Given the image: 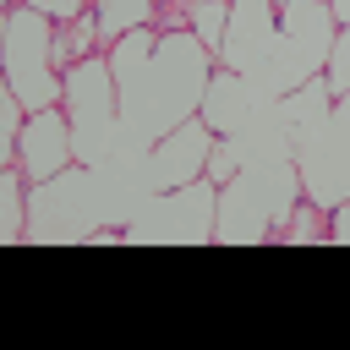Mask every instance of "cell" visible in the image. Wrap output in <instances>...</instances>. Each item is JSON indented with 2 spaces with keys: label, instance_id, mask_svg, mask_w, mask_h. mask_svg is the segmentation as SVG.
Segmentation results:
<instances>
[{
  "label": "cell",
  "instance_id": "603a6c76",
  "mask_svg": "<svg viewBox=\"0 0 350 350\" xmlns=\"http://www.w3.org/2000/svg\"><path fill=\"white\" fill-rule=\"evenodd\" d=\"M328 5H334V22L350 33V0H328Z\"/></svg>",
  "mask_w": 350,
  "mask_h": 350
},
{
  "label": "cell",
  "instance_id": "277c9868",
  "mask_svg": "<svg viewBox=\"0 0 350 350\" xmlns=\"http://www.w3.org/2000/svg\"><path fill=\"white\" fill-rule=\"evenodd\" d=\"M0 71L5 88L27 109H49L66 93V77L55 66V22L33 5H11L0 22Z\"/></svg>",
  "mask_w": 350,
  "mask_h": 350
},
{
  "label": "cell",
  "instance_id": "7402d4cb",
  "mask_svg": "<svg viewBox=\"0 0 350 350\" xmlns=\"http://www.w3.org/2000/svg\"><path fill=\"white\" fill-rule=\"evenodd\" d=\"M328 241H334V246H350V202H339V208L328 213Z\"/></svg>",
  "mask_w": 350,
  "mask_h": 350
},
{
  "label": "cell",
  "instance_id": "52a82bcc",
  "mask_svg": "<svg viewBox=\"0 0 350 350\" xmlns=\"http://www.w3.org/2000/svg\"><path fill=\"white\" fill-rule=\"evenodd\" d=\"M213 224H219V186L197 175L175 191H153L126 224V246H213Z\"/></svg>",
  "mask_w": 350,
  "mask_h": 350
},
{
  "label": "cell",
  "instance_id": "ffe728a7",
  "mask_svg": "<svg viewBox=\"0 0 350 350\" xmlns=\"http://www.w3.org/2000/svg\"><path fill=\"white\" fill-rule=\"evenodd\" d=\"M235 170H241V164H235V148H230L224 137H213V153H208V180H213V186H224Z\"/></svg>",
  "mask_w": 350,
  "mask_h": 350
},
{
  "label": "cell",
  "instance_id": "6da1fadb",
  "mask_svg": "<svg viewBox=\"0 0 350 350\" xmlns=\"http://www.w3.org/2000/svg\"><path fill=\"white\" fill-rule=\"evenodd\" d=\"M104 55H109L115 93H120V131L142 148H153L180 120H191L202 109V93L213 82V71H219L213 49L191 27H175V33L131 27Z\"/></svg>",
  "mask_w": 350,
  "mask_h": 350
},
{
  "label": "cell",
  "instance_id": "7a4b0ae2",
  "mask_svg": "<svg viewBox=\"0 0 350 350\" xmlns=\"http://www.w3.org/2000/svg\"><path fill=\"white\" fill-rule=\"evenodd\" d=\"M301 170L295 159H257L241 164L224 186H219V224L213 241L219 246H262V241H284L295 208H301Z\"/></svg>",
  "mask_w": 350,
  "mask_h": 350
},
{
  "label": "cell",
  "instance_id": "44dd1931",
  "mask_svg": "<svg viewBox=\"0 0 350 350\" xmlns=\"http://www.w3.org/2000/svg\"><path fill=\"white\" fill-rule=\"evenodd\" d=\"M22 5H33V11H44L49 22H71V16H82L93 0H22Z\"/></svg>",
  "mask_w": 350,
  "mask_h": 350
},
{
  "label": "cell",
  "instance_id": "e0dca14e",
  "mask_svg": "<svg viewBox=\"0 0 350 350\" xmlns=\"http://www.w3.org/2000/svg\"><path fill=\"white\" fill-rule=\"evenodd\" d=\"M219 60V44H224V27H230V0H191V22H186Z\"/></svg>",
  "mask_w": 350,
  "mask_h": 350
},
{
  "label": "cell",
  "instance_id": "8992f818",
  "mask_svg": "<svg viewBox=\"0 0 350 350\" xmlns=\"http://www.w3.org/2000/svg\"><path fill=\"white\" fill-rule=\"evenodd\" d=\"M98 230L93 170L66 164L60 175L27 186V246H88Z\"/></svg>",
  "mask_w": 350,
  "mask_h": 350
},
{
  "label": "cell",
  "instance_id": "4fadbf2b",
  "mask_svg": "<svg viewBox=\"0 0 350 350\" xmlns=\"http://www.w3.org/2000/svg\"><path fill=\"white\" fill-rule=\"evenodd\" d=\"M202 120H208V131H219V137H230V131H241L252 115H257V98H252V88H246V77L241 71H213V82H208V93H202V109H197Z\"/></svg>",
  "mask_w": 350,
  "mask_h": 350
},
{
  "label": "cell",
  "instance_id": "ac0fdd59",
  "mask_svg": "<svg viewBox=\"0 0 350 350\" xmlns=\"http://www.w3.org/2000/svg\"><path fill=\"white\" fill-rule=\"evenodd\" d=\"M284 241H290V246H317V241H328V213H323L317 202H306V197H301V208H295V219H290Z\"/></svg>",
  "mask_w": 350,
  "mask_h": 350
},
{
  "label": "cell",
  "instance_id": "9c48e42d",
  "mask_svg": "<svg viewBox=\"0 0 350 350\" xmlns=\"http://www.w3.org/2000/svg\"><path fill=\"white\" fill-rule=\"evenodd\" d=\"M93 170V202H98V224H131L137 219V208L153 197V164H148V148L142 142H131V137H120L98 164H88Z\"/></svg>",
  "mask_w": 350,
  "mask_h": 350
},
{
  "label": "cell",
  "instance_id": "3957f363",
  "mask_svg": "<svg viewBox=\"0 0 350 350\" xmlns=\"http://www.w3.org/2000/svg\"><path fill=\"white\" fill-rule=\"evenodd\" d=\"M334 38H339V22H334L328 0H284L268 60L257 71H246V88H252L257 109L284 98V93H295V88H306L312 77H323Z\"/></svg>",
  "mask_w": 350,
  "mask_h": 350
},
{
  "label": "cell",
  "instance_id": "8fae6325",
  "mask_svg": "<svg viewBox=\"0 0 350 350\" xmlns=\"http://www.w3.org/2000/svg\"><path fill=\"white\" fill-rule=\"evenodd\" d=\"M213 137H219V131H208V120H202V115H191V120H180L170 137H159V142L148 148V164H153V191H175V186H186V180L208 175Z\"/></svg>",
  "mask_w": 350,
  "mask_h": 350
},
{
  "label": "cell",
  "instance_id": "5b68a950",
  "mask_svg": "<svg viewBox=\"0 0 350 350\" xmlns=\"http://www.w3.org/2000/svg\"><path fill=\"white\" fill-rule=\"evenodd\" d=\"M60 109L71 120V142H77V164H98L126 131H120V93H115V71L109 55H88L66 71V93Z\"/></svg>",
  "mask_w": 350,
  "mask_h": 350
},
{
  "label": "cell",
  "instance_id": "30bf717a",
  "mask_svg": "<svg viewBox=\"0 0 350 350\" xmlns=\"http://www.w3.org/2000/svg\"><path fill=\"white\" fill-rule=\"evenodd\" d=\"M66 164H77V142H71L66 109H60V104L33 109L27 126H22V137H16V170L27 175V186H38V180L60 175Z\"/></svg>",
  "mask_w": 350,
  "mask_h": 350
},
{
  "label": "cell",
  "instance_id": "d6986e66",
  "mask_svg": "<svg viewBox=\"0 0 350 350\" xmlns=\"http://www.w3.org/2000/svg\"><path fill=\"white\" fill-rule=\"evenodd\" d=\"M323 77H328V93H334V98H350V33H345V27H339V38H334V49H328Z\"/></svg>",
  "mask_w": 350,
  "mask_h": 350
},
{
  "label": "cell",
  "instance_id": "ba28073f",
  "mask_svg": "<svg viewBox=\"0 0 350 350\" xmlns=\"http://www.w3.org/2000/svg\"><path fill=\"white\" fill-rule=\"evenodd\" d=\"M295 170H301L306 202H317L323 213L350 202V98H334V109L323 115L317 137L301 148Z\"/></svg>",
  "mask_w": 350,
  "mask_h": 350
},
{
  "label": "cell",
  "instance_id": "7c38bea8",
  "mask_svg": "<svg viewBox=\"0 0 350 350\" xmlns=\"http://www.w3.org/2000/svg\"><path fill=\"white\" fill-rule=\"evenodd\" d=\"M273 33H279V5L273 0H230V27H224V44H219V66L224 71H257L273 49Z\"/></svg>",
  "mask_w": 350,
  "mask_h": 350
},
{
  "label": "cell",
  "instance_id": "5bb4252c",
  "mask_svg": "<svg viewBox=\"0 0 350 350\" xmlns=\"http://www.w3.org/2000/svg\"><path fill=\"white\" fill-rule=\"evenodd\" d=\"M98 49H104V38H98V16H93V5H88L82 16H71V22H55V66H60V77H66L77 60L98 55Z\"/></svg>",
  "mask_w": 350,
  "mask_h": 350
},
{
  "label": "cell",
  "instance_id": "cb8c5ba5",
  "mask_svg": "<svg viewBox=\"0 0 350 350\" xmlns=\"http://www.w3.org/2000/svg\"><path fill=\"white\" fill-rule=\"evenodd\" d=\"M273 5H284V0H273Z\"/></svg>",
  "mask_w": 350,
  "mask_h": 350
},
{
  "label": "cell",
  "instance_id": "9a60e30c",
  "mask_svg": "<svg viewBox=\"0 0 350 350\" xmlns=\"http://www.w3.org/2000/svg\"><path fill=\"white\" fill-rule=\"evenodd\" d=\"M0 241L5 246L27 241V175L16 164H0Z\"/></svg>",
  "mask_w": 350,
  "mask_h": 350
},
{
  "label": "cell",
  "instance_id": "2e32d148",
  "mask_svg": "<svg viewBox=\"0 0 350 350\" xmlns=\"http://www.w3.org/2000/svg\"><path fill=\"white\" fill-rule=\"evenodd\" d=\"M153 11H159V0H93L104 49H109L115 38H126L131 27H153Z\"/></svg>",
  "mask_w": 350,
  "mask_h": 350
}]
</instances>
